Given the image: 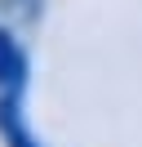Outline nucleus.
Here are the masks:
<instances>
[{
    "instance_id": "obj_1",
    "label": "nucleus",
    "mask_w": 142,
    "mask_h": 147,
    "mask_svg": "<svg viewBox=\"0 0 142 147\" xmlns=\"http://www.w3.org/2000/svg\"><path fill=\"white\" fill-rule=\"evenodd\" d=\"M0 134L9 147H36V138L27 134L22 107H18V89H0Z\"/></svg>"
},
{
    "instance_id": "obj_2",
    "label": "nucleus",
    "mask_w": 142,
    "mask_h": 147,
    "mask_svg": "<svg viewBox=\"0 0 142 147\" xmlns=\"http://www.w3.org/2000/svg\"><path fill=\"white\" fill-rule=\"evenodd\" d=\"M22 76H27V58L18 49L13 31L0 27V89H22Z\"/></svg>"
}]
</instances>
